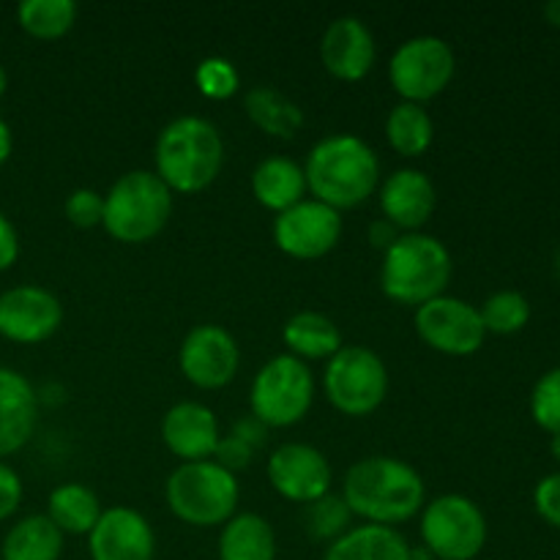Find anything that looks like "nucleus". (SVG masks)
Masks as SVG:
<instances>
[{
    "mask_svg": "<svg viewBox=\"0 0 560 560\" xmlns=\"http://www.w3.org/2000/svg\"><path fill=\"white\" fill-rule=\"evenodd\" d=\"M342 501L348 503L350 514L366 525L394 528L424 509L427 487L413 465L377 454L350 465L345 474Z\"/></svg>",
    "mask_w": 560,
    "mask_h": 560,
    "instance_id": "obj_1",
    "label": "nucleus"
},
{
    "mask_svg": "<svg viewBox=\"0 0 560 560\" xmlns=\"http://www.w3.org/2000/svg\"><path fill=\"white\" fill-rule=\"evenodd\" d=\"M304 175L312 200L334 211H348L370 200L372 191L377 189L381 162L361 137L331 135L315 142L306 153Z\"/></svg>",
    "mask_w": 560,
    "mask_h": 560,
    "instance_id": "obj_2",
    "label": "nucleus"
},
{
    "mask_svg": "<svg viewBox=\"0 0 560 560\" xmlns=\"http://www.w3.org/2000/svg\"><path fill=\"white\" fill-rule=\"evenodd\" d=\"M153 162V173L173 195H197L222 173V135L200 115H180L159 131Z\"/></svg>",
    "mask_w": 560,
    "mask_h": 560,
    "instance_id": "obj_3",
    "label": "nucleus"
},
{
    "mask_svg": "<svg viewBox=\"0 0 560 560\" xmlns=\"http://www.w3.org/2000/svg\"><path fill=\"white\" fill-rule=\"evenodd\" d=\"M454 260L443 241L427 233H402L381 262V290L394 304L416 306L446 293Z\"/></svg>",
    "mask_w": 560,
    "mask_h": 560,
    "instance_id": "obj_4",
    "label": "nucleus"
},
{
    "mask_svg": "<svg viewBox=\"0 0 560 560\" xmlns=\"http://www.w3.org/2000/svg\"><path fill=\"white\" fill-rule=\"evenodd\" d=\"M173 217V191L148 170H129L104 195V230L120 244H148Z\"/></svg>",
    "mask_w": 560,
    "mask_h": 560,
    "instance_id": "obj_5",
    "label": "nucleus"
},
{
    "mask_svg": "<svg viewBox=\"0 0 560 560\" xmlns=\"http://www.w3.org/2000/svg\"><path fill=\"white\" fill-rule=\"evenodd\" d=\"M167 506L180 523L195 528H222L235 517L241 487L235 474L213 459L202 463H180L164 485Z\"/></svg>",
    "mask_w": 560,
    "mask_h": 560,
    "instance_id": "obj_6",
    "label": "nucleus"
},
{
    "mask_svg": "<svg viewBox=\"0 0 560 560\" xmlns=\"http://www.w3.org/2000/svg\"><path fill=\"white\" fill-rule=\"evenodd\" d=\"M315 402V375L295 355H273L252 381L249 408L262 427L284 430L306 419Z\"/></svg>",
    "mask_w": 560,
    "mask_h": 560,
    "instance_id": "obj_7",
    "label": "nucleus"
},
{
    "mask_svg": "<svg viewBox=\"0 0 560 560\" xmlns=\"http://www.w3.org/2000/svg\"><path fill=\"white\" fill-rule=\"evenodd\" d=\"M326 397L339 413L350 419L372 416L388 394V370L375 350L364 345H342L339 353L326 361L323 372Z\"/></svg>",
    "mask_w": 560,
    "mask_h": 560,
    "instance_id": "obj_8",
    "label": "nucleus"
},
{
    "mask_svg": "<svg viewBox=\"0 0 560 560\" xmlns=\"http://www.w3.org/2000/svg\"><path fill=\"white\" fill-rule=\"evenodd\" d=\"M421 541L438 560H474L487 545V517L468 495L435 498L421 509Z\"/></svg>",
    "mask_w": 560,
    "mask_h": 560,
    "instance_id": "obj_9",
    "label": "nucleus"
},
{
    "mask_svg": "<svg viewBox=\"0 0 560 560\" xmlns=\"http://www.w3.org/2000/svg\"><path fill=\"white\" fill-rule=\"evenodd\" d=\"M457 58L441 36H416L399 44L388 60V82L402 102L424 104L454 80Z\"/></svg>",
    "mask_w": 560,
    "mask_h": 560,
    "instance_id": "obj_10",
    "label": "nucleus"
},
{
    "mask_svg": "<svg viewBox=\"0 0 560 560\" xmlns=\"http://www.w3.org/2000/svg\"><path fill=\"white\" fill-rule=\"evenodd\" d=\"M416 331L432 350L454 359H465L481 350L487 328L481 323L479 306L457 295H438L416 310Z\"/></svg>",
    "mask_w": 560,
    "mask_h": 560,
    "instance_id": "obj_11",
    "label": "nucleus"
},
{
    "mask_svg": "<svg viewBox=\"0 0 560 560\" xmlns=\"http://www.w3.org/2000/svg\"><path fill=\"white\" fill-rule=\"evenodd\" d=\"M342 213L317 200H301L299 206L277 213L273 244L293 260H320L342 238Z\"/></svg>",
    "mask_w": 560,
    "mask_h": 560,
    "instance_id": "obj_12",
    "label": "nucleus"
},
{
    "mask_svg": "<svg viewBox=\"0 0 560 560\" xmlns=\"http://www.w3.org/2000/svg\"><path fill=\"white\" fill-rule=\"evenodd\" d=\"M178 366L191 386L202 392L224 388L241 366V350L233 334L217 323L195 326L180 342Z\"/></svg>",
    "mask_w": 560,
    "mask_h": 560,
    "instance_id": "obj_13",
    "label": "nucleus"
},
{
    "mask_svg": "<svg viewBox=\"0 0 560 560\" xmlns=\"http://www.w3.org/2000/svg\"><path fill=\"white\" fill-rule=\"evenodd\" d=\"M273 490L293 503H315L331 492L334 470L326 454L310 443H282L273 448L266 465Z\"/></svg>",
    "mask_w": 560,
    "mask_h": 560,
    "instance_id": "obj_14",
    "label": "nucleus"
},
{
    "mask_svg": "<svg viewBox=\"0 0 560 560\" xmlns=\"http://www.w3.org/2000/svg\"><path fill=\"white\" fill-rule=\"evenodd\" d=\"M63 323L58 295L38 284H16L0 293V337L16 345H38L55 337Z\"/></svg>",
    "mask_w": 560,
    "mask_h": 560,
    "instance_id": "obj_15",
    "label": "nucleus"
},
{
    "mask_svg": "<svg viewBox=\"0 0 560 560\" xmlns=\"http://www.w3.org/2000/svg\"><path fill=\"white\" fill-rule=\"evenodd\" d=\"M91 560H153L156 534L137 509H104L98 523L88 534Z\"/></svg>",
    "mask_w": 560,
    "mask_h": 560,
    "instance_id": "obj_16",
    "label": "nucleus"
},
{
    "mask_svg": "<svg viewBox=\"0 0 560 560\" xmlns=\"http://www.w3.org/2000/svg\"><path fill=\"white\" fill-rule=\"evenodd\" d=\"M377 58L375 36L359 16H337L320 38V60L331 77L359 82L372 71Z\"/></svg>",
    "mask_w": 560,
    "mask_h": 560,
    "instance_id": "obj_17",
    "label": "nucleus"
},
{
    "mask_svg": "<svg viewBox=\"0 0 560 560\" xmlns=\"http://www.w3.org/2000/svg\"><path fill=\"white\" fill-rule=\"evenodd\" d=\"M377 197H381L383 219H388L399 233H421L438 206L435 184L430 175L416 167H402L388 175Z\"/></svg>",
    "mask_w": 560,
    "mask_h": 560,
    "instance_id": "obj_18",
    "label": "nucleus"
},
{
    "mask_svg": "<svg viewBox=\"0 0 560 560\" xmlns=\"http://www.w3.org/2000/svg\"><path fill=\"white\" fill-rule=\"evenodd\" d=\"M162 441L184 463L213 459L222 430L213 410L202 402H178L164 413Z\"/></svg>",
    "mask_w": 560,
    "mask_h": 560,
    "instance_id": "obj_19",
    "label": "nucleus"
},
{
    "mask_svg": "<svg viewBox=\"0 0 560 560\" xmlns=\"http://www.w3.org/2000/svg\"><path fill=\"white\" fill-rule=\"evenodd\" d=\"M38 424V394L25 375L0 366V459L27 446Z\"/></svg>",
    "mask_w": 560,
    "mask_h": 560,
    "instance_id": "obj_20",
    "label": "nucleus"
},
{
    "mask_svg": "<svg viewBox=\"0 0 560 560\" xmlns=\"http://www.w3.org/2000/svg\"><path fill=\"white\" fill-rule=\"evenodd\" d=\"M252 195L273 213L299 206L301 200H306L304 167L288 156L262 159L252 173Z\"/></svg>",
    "mask_w": 560,
    "mask_h": 560,
    "instance_id": "obj_21",
    "label": "nucleus"
},
{
    "mask_svg": "<svg viewBox=\"0 0 560 560\" xmlns=\"http://www.w3.org/2000/svg\"><path fill=\"white\" fill-rule=\"evenodd\" d=\"M413 547L397 528L383 525H353L348 534L331 541L323 560H413Z\"/></svg>",
    "mask_w": 560,
    "mask_h": 560,
    "instance_id": "obj_22",
    "label": "nucleus"
},
{
    "mask_svg": "<svg viewBox=\"0 0 560 560\" xmlns=\"http://www.w3.org/2000/svg\"><path fill=\"white\" fill-rule=\"evenodd\" d=\"M282 339L290 355L301 361H328L342 350V331L323 312H299L282 328Z\"/></svg>",
    "mask_w": 560,
    "mask_h": 560,
    "instance_id": "obj_23",
    "label": "nucleus"
},
{
    "mask_svg": "<svg viewBox=\"0 0 560 560\" xmlns=\"http://www.w3.org/2000/svg\"><path fill=\"white\" fill-rule=\"evenodd\" d=\"M277 534L260 514H235L219 534V560H277Z\"/></svg>",
    "mask_w": 560,
    "mask_h": 560,
    "instance_id": "obj_24",
    "label": "nucleus"
},
{
    "mask_svg": "<svg viewBox=\"0 0 560 560\" xmlns=\"http://www.w3.org/2000/svg\"><path fill=\"white\" fill-rule=\"evenodd\" d=\"M63 534L47 514L16 520L3 539L0 560H60Z\"/></svg>",
    "mask_w": 560,
    "mask_h": 560,
    "instance_id": "obj_25",
    "label": "nucleus"
},
{
    "mask_svg": "<svg viewBox=\"0 0 560 560\" xmlns=\"http://www.w3.org/2000/svg\"><path fill=\"white\" fill-rule=\"evenodd\" d=\"M102 501L85 485L69 481V485H60L49 492L47 517L58 525L63 536H88L102 517Z\"/></svg>",
    "mask_w": 560,
    "mask_h": 560,
    "instance_id": "obj_26",
    "label": "nucleus"
},
{
    "mask_svg": "<svg viewBox=\"0 0 560 560\" xmlns=\"http://www.w3.org/2000/svg\"><path fill=\"white\" fill-rule=\"evenodd\" d=\"M244 109L257 129L266 131L268 137H279V140H290L304 126V113L299 104L268 85L252 88L244 98Z\"/></svg>",
    "mask_w": 560,
    "mask_h": 560,
    "instance_id": "obj_27",
    "label": "nucleus"
},
{
    "mask_svg": "<svg viewBox=\"0 0 560 560\" xmlns=\"http://www.w3.org/2000/svg\"><path fill=\"white\" fill-rule=\"evenodd\" d=\"M386 140L399 156H424L427 148L435 140V124L424 104L399 102L386 118Z\"/></svg>",
    "mask_w": 560,
    "mask_h": 560,
    "instance_id": "obj_28",
    "label": "nucleus"
},
{
    "mask_svg": "<svg viewBox=\"0 0 560 560\" xmlns=\"http://www.w3.org/2000/svg\"><path fill=\"white\" fill-rule=\"evenodd\" d=\"M16 22L27 36L55 42L74 27L77 5L71 0H25L16 5Z\"/></svg>",
    "mask_w": 560,
    "mask_h": 560,
    "instance_id": "obj_29",
    "label": "nucleus"
},
{
    "mask_svg": "<svg viewBox=\"0 0 560 560\" xmlns=\"http://www.w3.org/2000/svg\"><path fill=\"white\" fill-rule=\"evenodd\" d=\"M487 334L512 337L530 323V301L517 290H498L479 306Z\"/></svg>",
    "mask_w": 560,
    "mask_h": 560,
    "instance_id": "obj_30",
    "label": "nucleus"
},
{
    "mask_svg": "<svg viewBox=\"0 0 560 560\" xmlns=\"http://www.w3.org/2000/svg\"><path fill=\"white\" fill-rule=\"evenodd\" d=\"M350 520H353V514H350L342 495H331L328 492L320 501L306 506V530L317 541H337L339 536L350 530Z\"/></svg>",
    "mask_w": 560,
    "mask_h": 560,
    "instance_id": "obj_31",
    "label": "nucleus"
},
{
    "mask_svg": "<svg viewBox=\"0 0 560 560\" xmlns=\"http://www.w3.org/2000/svg\"><path fill=\"white\" fill-rule=\"evenodd\" d=\"M195 85L206 98L228 102V98H233L235 91L241 88V77L233 60L211 55V58H202L200 63H197Z\"/></svg>",
    "mask_w": 560,
    "mask_h": 560,
    "instance_id": "obj_32",
    "label": "nucleus"
},
{
    "mask_svg": "<svg viewBox=\"0 0 560 560\" xmlns=\"http://www.w3.org/2000/svg\"><path fill=\"white\" fill-rule=\"evenodd\" d=\"M530 419L547 435H560V366H552L530 392Z\"/></svg>",
    "mask_w": 560,
    "mask_h": 560,
    "instance_id": "obj_33",
    "label": "nucleus"
},
{
    "mask_svg": "<svg viewBox=\"0 0 560 560\" xmlns=\"http://www.w3.org/2000/svg\"><path fill=\"white\" fill-rule=\"evenodd\" d=\"M63 213L74 228L80 230L98 228L104 219V195L96 189H85V186H82V189H74L69 197H66Z\"/></svg>",
    "mask_w": 560,
    "mask_h": 560,
    "instance_id": "obj_34",
    "label": "nucleus"
},
{
    "mask_svg": "<svg viewBox=\"0 0 560 560\" xmlns=\"http://www.w3.org/2000/svg\"><path fill=\"white\" fill-rule=\"evenodd\" d=\"M534 509L547 525L560 530V470L558 474L545 476L534 487Z\"/></svg>",
    "mask_w": 560,
    "mask_h": 560,
    "instance_id": "obj_35",
    "label": "nucleus"
},
{
    "mask_svg": "<svg viewBox=\"0 0 560 560\" xmlns=\"http://www.w3.org/2000/svg\"><path fill=\"white\" fill-rule=\"evenodd\" d=\"M252 452H255V448H252L249 443H244L241 438H235L233 432H230V435H224L222 441H219L217 454H213V463H219L222 468H228L230 474H235V470L249 465Z\"/></svg>",
    "mask_w": 560,
    "mask_h": 560,
    "instance_id": "obj_36",
    "label": "nucleus"
},
{
    "mask_svg": "<svg viewBox=\"0 0 560 560\" xmlns=\"http://www.w3.org/2000/svg\"><path fill=\"white\" fill-rule=\"evenodd\" d=\"M22 503V479L14 468L0 463V523L14 517Z\"/></svg>",
    "mask_w": 560,
    "mask_h": 560,
    "instance_id": "obj_37",
    "label": "nucleus"
},
{
    "mask_svg": "<svg viewBox=\"0 0 560 560\" xmlns=\"http://www.w3.org/2000/svg\"><path fill=\"white\" fill-rule=\"evenodd\" d=\"M20 257V233L5 213H0V273L9 271Z\"/></svg>",
    "mask_w": 560,
    "mask_h": 560,
    "instance_id": "obj_38",
    "label": "nucleus"
},
{
    "mask_svg": "<svg viewBox=\"0 0 560 560\" xmlns=\"http://www.w3.org/2000/svg\"><path fill=\"white\" fill-rule=\"evenodd\" d=\"M399 230L394 228L392 222H388V219H375V222L370 224V241H372V246H377V249L381 252H386L388 246L394 244V241L399 238Z\"/></svg>",
    "mask_w": 560,
    "mask_h": 560,
    "instance_id": "obj_39",
    "label": "nucleus"
},
{
    "mask_svg": "<svg viewBox=\"0 0 560 560\" xmlns=\"http://www.w3.org/2000/svg\"><path fill=\"white\" fill-rule=\"evenodd\" d=\"M266 430H268V427H262L260 421L255 419V416H249V419H244V421H238V424H235L233 435L241 438V441L249 443V446L255 448V446H260L262 441H266Z\"/></svg>",
    "mask_w": 560,
    "mask_h": 560,
    "instance_id": "obj_40",
    "label": "nucleus"
},
{
    "mask_svg": "<svg viewBox=\"0 0 560 560\" xmlns=\"http://www.w3.org/2000/svg\"><path fill=\"white\" fill-rule=\"evenodd\" d=\"M11 148H14V137H11L9 124H5V120L0 118V167H3V164L9 162Z\"/></svg>",
    "mask_w": 560,
    "mask_h": 560,
    "instance_id": "obj_41",
    "label": "nucleus"
},
{
    "mask_svg": "<svg viewBox=\"0 0 560 560\" xmlns=\"http://www.w3.org/2000/svg\"><path fill=\"white\" fill-rule=\"evenodd\" d=\"M545 16H547V22H550V25L560 27V0H552V3L545 5Z\"/></svg>",
    "mask_w": 560,
    "mask_h": 560,
    "instance_id": "obj_42",
    "label": "nucleus"
},
{
    "mask_svg": "<svg viewBox=\"0 0 560 560\" xmlns=\"http://www.w3.org/2000/svg\"><path fill=\"white\" fill-rule=\"evenodd\" d=\"M550 454L560 463V435H550Z\"/></svg>",
    "mask_w": 560,
    "mask_h": 560,
    "instance_id": "obj_43",
    "label": "nucleus"
},
{
    "mask_svg": "<svg viewBox=\"0 0 560 560\" xmlns=\"http://www.w3.org/2000/svg\"><path fill=\"white\" fill-rule=\"evenodd\" d=\"M5 88H9V74H5L3 63H0V98L5 96Z\"/></svg>",
    "mask_w": 560,
    "mask_h": 560,
    "instance_id": "obj_44",
    "label": "nucleus"
},
{
    "mask_svg": "<svg viewBox=\"0 0 560 560\" xmlns=\"http://www.w3.org/2000/svg\"><path fill=\"white\" fill-rule=\"evenodd\" d=\"M556 268H558V277H560V246H558V255H556Z\"/></svg>",
    "mask_w": 560,
    "mask_h": 560,
    "instance_id": "obj_45",
    "label": "nucleus"
}]
</instances>
